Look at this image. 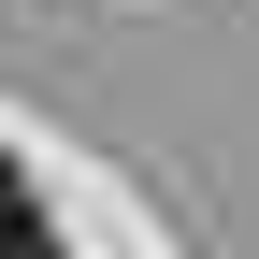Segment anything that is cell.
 Here are the masks:
<instances>
[{"label":"cell","instance_id":"1","mask_svg":"<svg viewBox=\"0 0 259 259\" xmlns=\"http://www.w3.org/2000/svg\"><path fill=\"white\" fill-rule=\"evenodd\" d=\"M0 259H58V231H44V202H29L15 173H0Z\"/></svg>","mask_w":259,"mask_h":259}]
</instances>
